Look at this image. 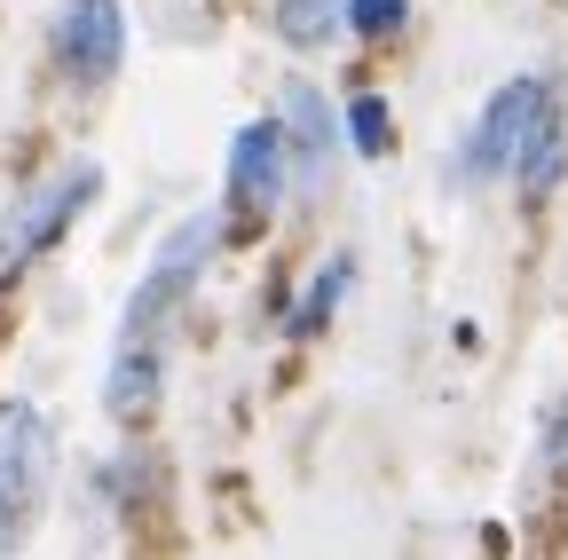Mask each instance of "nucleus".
I'll list each match as a JSON object with an SVG mask.
<instances>
[{
  "label": "nucleus",
  "instance_id": "obj_11",
  "mask_svg": "<svg viewBox=\"0 0 568 560\" xmlns=\"http://www.w3.org/2000/svg\"><path fill=\"white\" fill-rule=\"evenodd\" d=\"M339 143L355 151V159H387L395 151V111H387V95H347V111H339Z\"/></svg>",
  "mask_w": 568,
  "mask_h": 560
},
{
  "label": "nucleus",
  "instance_id": "obj_3",
  "mask_svg": "<svg viewBox=\"0 0 568 560\" xmlns=\"http://www.w3.org/2000/svg\"><path fill=\"white\" fill-rule=\"evenodd\" d=\"M95 190H103V166H95V159H71V166L40 174V182L9 205V222H0V268L17 276L24 261H40L48 245H63L71 222L95 205Z\"/></svg>",
  "mask_w": 568,
  "mask_h": 560
},
{
  "label": "nucleus",
  "instance_id": "obj_12",
  "mask_svg": "<svg viewBox=\"0 0 568 560\" xmlns=\"http://www.w3.org/2000/svg\"><path fill=\"white\" fill-rule=\"evenodd\" d=\"M403 24H410V0H347V32H355V40H372V48L395 40Z\"/></svg>",
  "mask_w": 568,
  "mask_h": 560
},
{
  "label": "nucleus",
  "instance_id": "obj_5",
  "mask_svg": "<svg viewBox=\"0 0 568 560\" xmlns=\"http://www.w3.org/2000/svg\"><path fill=\"white\" fill-rule=\"evenodd\" d=\"M222 182H230V214L237 222H276V205L293 197V159H284V126L276 119H245L230 134Z\"/></svg>",
  "mask_w": 568,
  "mask_h": 560
},
{
  "label": "nucleus",
  "instance_id": "obj_1",
  "mask_svg": "<svg viewBox=\"0 0 568 560\" xmlns=\"http://www.w3.org/2000/svg\"><path fill=\"white\" fill-rule=\"evenodd\" d=\"M213 253H222V214H190V222H174V230L159 237L151 268H142V285H134V301H126V324H119V347H126V356H166V332H174V316L197 301Z\"/></svg>",
  "mask_w": 568,
  "mask_h": 560
},
{
  "label": "nucleus",
  "instance_id": "obj_8",
  "mask_svg": "<svg viewBox=\"0 0 568 560\" xmlns=\"http://www.w3.org/2000/svg\"><path fill=\"white\" fill-rule=\"evenodd\" d=\"M560 174H568V111H560V95H552V103H545V119L529 126L521 159H514V190H521L529 205H545V197L560 190Z\"/></svg>",
  "mask_w": 568,
  "mask_h": 560
},
{
  "label": "nucleus",
  "instance_id": "obj_2",
  "mask_svg": "<svg viewBox=\"0 0 568 560\" xmlns=\"http://www.w3.org/2000/svg\"><path fill=\"white\" fill-rule=\"evenodd\" d=\"M545 103H552V80H537V72L489 88V103L474 111V126L458 134V151H450V174L458 182H514V159L529 143V126L545 119Z\"/></svg>",
  "mask_w": 568,
  "mask_h": 560
},
{
  "label": "nucleus",
  "instance_id": "obj_9",
  "mask_svg": "<svg viewBox=\"0 0 568 560\" xmlns=\"http://www.w3.org/2000/svg\"><path fill=\"white\" fill-rule=\"evenodd\" d=\"M268 24H276L284 48L324 55V48L347 32V0H268Z\"/></svg>",
  "mask_w": 568,
  "mask_h": 560
},
{
  "label": "nucleus",
  "instance_id": "obj_4",
  "mask_svg": "<svg viewBox=\"0 0 568 560\" xmlns=\"http://www.w3.org/2000/svg\"><path fill=\"white\" fill-rule=\"evenodd\" d=\"M48 63H55V80L71 95L111 88L119 63H126V17H119V0H63L55 24H48Z\"/></svg>",
  "mask_w": 568,
  "mask_h": 560
},
{
  "label": "nucleus",
  "instance_id": "obj_6",
  "mask_svg": "<svg viewBox=\"0 0 568 560\" xmlns=\"http://www.w3.org/2000/svg\"><path fill=\"white\" fill-rule=\"evenodd\" d=\"M55 474V427L32 395H0V506H32L48 498Z\"/></svg>",
  "mask_w": 568,
  "mask_h": 560
},
{
  "label": "nucleus",
  "instance_id": "obj_10",
  "mask_svg": "<svg viewBox=\"0 0 568 560\" xmlns=\"http://www.w3.org/2000/svg\"><path fill=\"white\" fill-rule=\"evenodd\" d=\"M347 285H355V261H347V253H332V261L308 276V285H301V301H293V316H284V332H293V339H316V332L339 316Z\"/></svg>",
  "mask_w": 568,
  "mask_h": 560
},
{
  "label": "nucleus",
  "instance_id": "obj_7",
  "mask_svg": "<svg viewBox=\"0 0 568 560\" xmlns=\"http://www.w3.org/2000/svg\"><path fill=\"white\" fill-rule=\"evenodd\" d=\"M276 126H284V159H293V190H324V166L339 151V111H324V88L316 80H284Z\"/></svg>",
  "mask_w": 568,
  "mask_h": 560
},
{
  "label": "nucleus",
  "instance_id": "obj_13",
  "mask_svg": "<svg viewBox=\"0 0 568 560\" xmlns=\"http://www.w3.org/2000/svg\"><path fill=\"white\" fill-rule=\"evenodd\" d=\"M24 537H32V506H0V560H9Z\"/></svg>",
  "mask_w": 568,
  "mask_h": 560
}]
</instances>
